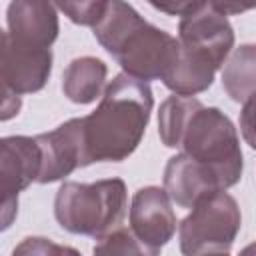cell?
<instances>
[{"label":"cell","mask_w":256,"mask_h":256,"mask_svg":"<svg viewBox=\"0 0 256 256\" xmlns=\"http://www.w3.org/2000/svg\"><path fill=\"white\" fill-rule=\"evenodd\" d=\"M154 106L146 82L124 72L106 86L100 104L84 116L86 164L122 162L142 142Z\"/></svg>","instance_id":"obj_1"},{"label":"cell","mask_w":256,"mask_h":256,"mask_svg":"<svg viewBox=\"0 0 256 256\" xmlns=\"http://www.w3.org/2000/svg\"><path fill=\"white\" fill-rule=\"evenodd\" d=\"M92 32L124 74L146 84L164 80L180 54L176 36L148 24L130 4L120 0L106 2V10Z\"/></svg>","instance_id":"obj_2"},{"label":"cell","mask_w":256,"mask_h":256,"mask_svg":"<svg viewBox=\"0 0 256 256\" xmlns=\"http://www.w3.org/2000/svg\"><path fill=\"white\" fill-rule=\"evenodd\" d=\"M126 208V184L122 178H106L90 184L64 182L54 198L58 224L66 232L92 238H102L120 228Z\"/></svg>","instance_id":"obj_3"},{"label":"cell","mask_w":256,"mask_h":256,"mask_svg":"<svg viewBox=\"0 0 256 256\" xmlns=\"http://www.w3.org/2000/svg\"><path fill=\"white\" fill-rule=\"evenodd\" d=\"M178 148L182 154L206 166L222 190L238 184L244 170L240 140L232 120L220 108L200 104L192 112Z\"/></svg>","instance_id":"obj_4"},{"label":"cell","mask_w":256,"mask_h":256,"mask_svg":"<svg viewBox=\"0 0 256 256\" xmlns=\"http://www.w3.org/2000/svg\"><path fill=\"white\" fill-rule=\"evenodd\" d=\"M242 226L238 202L226 192H214L202 198L180 222V252L184 256H202L208 252H228Z\"/></svg>","instance_id":"obj_5"},{"label":"cell","mask_w":256,"mask_h":256,"mask_svg":"<svg viewBox=\"0 0 256 256\" xmlns=\"http://www.w3.org/2000/svg\"><path fill=\"white\" fill-rule=\"evenodd\" d=\"M178 42L196 54L208 58L218 70L226 64L234 46V30L216 6V2H192L190 10L180 16Z\"/></svg>","instance_id":"obj_6"},{"label":"cell","mask_w":256,"mask_h":256,"mask_svg":"<svg viewBox=\"0 0 256 256\" xmlns=\"http://www.w3.org/2000/svg\"><path fill=\"white\" fill-rule=\"evenodd\" d=\"M42 152L36 136H6L0 140V180H2V228L12 224L18 212V192L38 182Z\"/></svg>","instance_id":"obj_7"},{"label":"cell","mask_w":256,"mask_h":256,"mask_svg":"<svg viewBox=\"0 0 256 256\" xmlns=\"http://www.w3.org/2000/svg\"><path fill=\"white\" fill-rule=\"evenodd\" d=\"M42 152V170L40 184H50L70 176L76 168L86 164V146H84V120L70 118L52 132L36 136Z\"/></svg>","instance_id":"obj_8"},{"label":"cell","mask_w":256,"mask_h":256,"mask_svg":"<svg viewBox=\"0 0 256 256\" xmlns=\"http://www.w3.org/2000/svg\"><path fill=\"white\" fill-rule=\"evenodd\" d=\"M50 72L52 50L20 46L6 32H2V90L16 96L38 92L46 86Z\"/></svg>","instance_id":"obj_9"},{"label":"cell","mask_w":256,"mask_h":256,"mask_svg":"<svg viewBox=\"0 0 256 256\" xmlns=\"http://www.w3.org/2000/svg\"><path fill=\"white\" fill-rule=\"evenodd\" d=\"M130 228L148 246L162 248L176 232V214L164 188L144 186L134 192L130 204Z\"/></svg>","instance_id":"obj_10"},{"label":"cell","mask_w":256,"mask_h":256,"mask_svg":"<svg viewBox=\"0 0 256 256\" xmlns=\"http://www.w3.org/2000/svg\"><path fill=\"white\" fill-rule=\"evenodd\" d=\"M58 8L42 0H14L6 10V34L20 46L50 50L58 38Z\"/></svg>","instance_id":"obj_11"},{"label":"cell","mask_w":256,"mask_h":256,"mask_svg":"<svg viewBox=\"0 0 256 256\" xmlns=\"http://www.w3.org/2000/svg\"><path fill=\"white\" fill-rule=\"evenodd\" d=\"M164 190L178 206L194 208L202 198L220 192L222 186L206 166L180 152L164 168Z\"/></svg>","instance_id":"obj_12"},{"label":"cell","mask_w":256,"mask_h":256,"mask_svg":"<svg viewBox=\"0 0 256 256\" xmlns=\"http://www.w3.org/2000/svg\"><path fill=\"white\" fill-rule=\"evenodd\" d=\"M108 68L100 58L80 56L74 58L62 74V92L74 104H90L102 98Z\"/></svg>","instance_id":"obj_13"},{"label":"cell","mask_w":256,"mask_h":256,"mask_svg":"<svg viewBox=\"0 0 256 256\" xmlns=\"http://www.w3.org/2000/svg\"><path fill=\"white\" fill-rule=\"evenodd\" d=\"M214 74H216V68L208 58H204L202 54H196L192 50H186L180 44L178 60L170 68V72L166 74L162 84L176 96L192 98L194 94H200L212 86Z\"/></svg>","instance_id":"obj_14"},{"label":"cell","mask_w":256,"mask_h":256,"mask_svg":"<svg viewBox=\"0 0 256 256\" xmlns=\"http://www.w3.org/2000/svg\"><path fill=\"white\" fill-rule=\"evenodd\" d=\"M222 86L234 102H246L256 94V44L234 48L222 70Z\"/></svg>","instance_id":"obj_15"},{"label":"cell","mask_w":256,"mask_h":256,"mask_svg":"<svg viewBox=\"0 0 256 256\" xmlns=\"http://www.w3.org/2000/svg\"><path fill=\"white\" fill-rule=\"evenodd\" d=\"M202 102L196 98H188V96H168L162 104H160V112H158V134L160 140L166 148H178L180 146V138L182 132L192 116V112L200 106Z\"/></svg>","instance_id":"obj_16"},{"label":"cell","mask_w":256,"mask_h":256,"mask_svg":"<svg viewBox=\"0 0 256 256\" xmlns=\"http://www.w3.org/2000/svg\"><path fill=\"white\" fill-rule=\"evenodd\" d=\"M94 256H160V248L148 246L142 242L132 228L120 226L106 236L98 238L94 250Z\"/></svg>","instance_id":"obj_17"},{"label":"cell","mask_w":256,"mask_h":256,"mask_svg":"<svg viewBox=\"0 0 256 256\" xmlns=\"http://www.w3.org/2000/svg\"><path fill=\"white\" fill-rule=\"evenodd\" d=\"M12 256H82L78 250L70 246L56 244L50 238L42 236H28L12 250Z\"/></svg>","instance_id":"obj_18"},{"label":"cell","mask_w":256,"mask_h":256,"mask_svg":"<svg viewBox=\"0 0 256 256\" xmlns=\"http://www.w3.org/2000/svg\"><path fill=\"white\" fill-rule=\"evenodd\" d=\"M60 12H64L74 24L80 26H96L106 10V2L102 0H90V2H60L56 4Z\"/></svg>","instance_id":"obj_19"},{"label":"cell","mask_w":256,"mask_h":256,"mask_svg":"<svg viewBox=\"0 0 256 256\" xmlns=\"http://www.w3.org/2000/svg\"><path fill=\"white\" fill-rule=\"evenodd\" d=\"M240 132L244 142L256 150V94L250 96L240 110Z\"/></svg>","instance_id":"obj_20"},{"label":"cell","mask_w":256,"mask_h":256,"mask_svg":"<svg viewBox=\"0 0 256 256\" xmlns=\"http://www.w3.org/2000/svg\"><path fill=\"white\" fill-rule=\"evenodd\" d=\"M20 110V96L4 90V102H2V120L12 118Z\"/></svg>","instance_id":"obj_21"},{"label":"cell","mask_w":256,"mask_h":256,"mask_svg":"<svg viewBox=\"0 0 256 256\" xmlns=\"http://www.w3.org/2000/svg\"><path fill=\"white\" fill-rule=\"evenodd\" d=\"M238 256H256V242H252V244L244 246V248L240 250V254H238Z\"/></svg>","instance_id":"obj_22"},{"label":"cell","mask_w":256,"mask_h":256,"mask_svg":"<svg viewBox=\"0 0 256 256\" xmlns=\"http://www.w3.org/2000/svg\"><path fill=\"white\" fill-rule=\"evenodd\" d=\"M202 256H230L228 252H208V254H202Z\"/></svg>","instance_id":"obj_23"}]
</instances>
